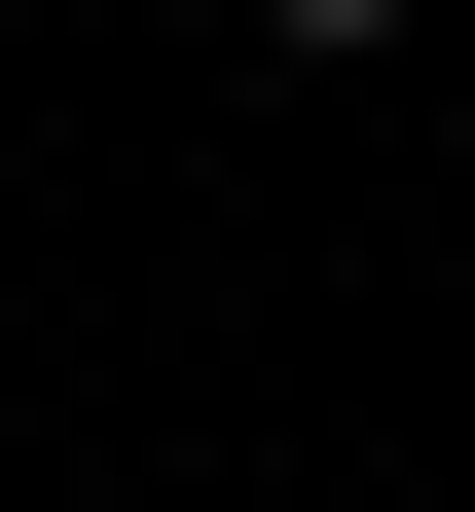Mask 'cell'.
I'll return each mask as SVG.
<instances>
[{"label": "cell", "mask_w": 475, "mask_h": 512, "mask_svg": "<svg viewBox=\"0 0 475 512\" xmlns=\"http://www.w3.org/2000/svg\"><path fill=\"white\" fill-rule=\"evenodd\" d=\"M256 37H293V74H366V37H402V0H256Z\"/></svg>", "instance_id": "obj_1"}]
</instances>
